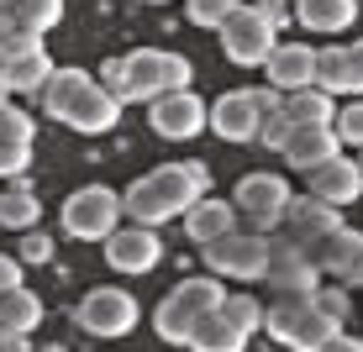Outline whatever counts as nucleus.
<instances>
[{
	"instance_id": "nucleus-17",
	"label": "nucleus",
	"mask_w": 363,
	"mask_h": 352,
	"mask_svg": "<svg viewBox=\"0 0 363 352\" xmlns=\"http://www.w3.org/2000/svg\"><path fill=\"white\" fill-rule=\"evenodd\" d=\"M311 253H316V263H321L327 279H337V284H363V232L337 226L327 242H316Z\"/></svg>"
},
{
	"instance_id": "nucleus-11",
	"label": "nucleus",
	"mask_w": 363,
	"mask_h": 352,
	"mask_svg": "<svg viewBox=\"0 0 363 352\" xmlns=\"http://www.w3.org/2000/svg\"><path fill=\"white\" fill-rule=\"evenodd\" d=\"M74 321L90 336H127L137 326V300L127 289H90V295L74 305Z\"/></svg>"
},
{
	"instance_id": "nucleus-35",
	"label": "nucleus",
	"mask_w": 363,
	"mask_h": 352,
	"mask_svg": "<svg viewBox=\"0 0 363 352\" xmlns=\"http://www.w3.org/2000/svg\"><path fill=\"white\" fill-rule=\"evenodd\" d=\"M21 258H27V263H48V258H53V242H48L43 232H27V237H21Z\"/></svg>"
},
{
	"instance_id": "nucleus-45",
	"label": "nucleus",
	"mask_w": 363,
	"mask_h": 352,
	"mask_svg": "<svg viewBox=\"0 0 363 352\" xmlns=\"http://www.w3.org/2000/svg\"><path fill=\"white\" fill-rule=\"evenodd\" d=\"M11 6H16V0H11Z\"/></svg>"
},
{
	"instance_id": "nucleus-22",
	"label": "nucleus",
	"mask_w": 363,
	"mask_h": 352,
	"mask_svg": "<svg viewBox=\"0 0 363 352\" xmlns=\"http://www.w3.org/2000/svg\"><path fill=\"white\" fill-rule=\"evenodd\" d=\"M48 79H53V58H48V47H32V53H21V58L6 64V90L11 95H43Z\"/></svg>"
},
{
	"instance_id": "nucleus-46",
	"label": "nucleus",
	"mask_w": 363,
	"mask_h": 352,
	"mask_svg": "<svg viewBox=\"0 0 363 352\" xmlns=\"http://www.w3.org/2000/svg\"><path fill=\"white\" fill-rule=\"evenodd\" d=\"M358 163H363V158H358Z\"/></svg>"
},
{
	"instance_id": "nucleus-37",
	"label": "nucleus",
	"mask_w": 363,
	"mask_h": 352,
	"mask_svg": "<svg viewBox=\"0 0 363 352\" xmlns=\"http://www.w3.org/2000/svg\"><path fill=\"white\" fill-rule=\"evenodd\" d=\"M16 284H21V263L16 258H0V295H11Z\"/></svg>"
},
{
	"instance_id": "nucleus-7",
	"label": "nucleus",
	"mask_w": 363,
	"mask_h": 352,
	"mask_svg": "<svg viewBox=\"0 0 363 352\" xmlns=\"http://www.w3.org/2000/svg\"><path fill=\"white\" fill-rule=\"evenodd\" d=\"M127 58V106L132 100H158L169 90H190V58L184 53H158V47H137Z\"/></svg>"
},
{
	"instance_id": "nucleus-36",
	"label": "nucleus",
	"mask_w": 363,
	"mask_h": 352,
	"mask_svg": "<svg viewBox=\"0 0 363 352\" xmlns=\"http://www.w3.org/2000/svg\"><path fill=\"white\" fill-rule=\"evenodd\" d=\"M316 305L327 310V316H337V321L347 316V295H342V289H316Z\"/></svg>"
},
{
	"instance_id": "nucleus-44",
	"label": "nucleus",
	"mask_w": 363,
	"mask_h": 352,
	"mask_svg": "<svg viewBox=\"0 0 363 352\" xmlns=\"http://www.w3.org/2000/svg\"><path fill=\"white\" fill-rule=\"evenodd\" d=\"M147 6H164V0H147Z\"/></svg>"
},
{
	"instance_id": "nucleus-27",
	"label": "nucleus",
	"mask_w": 363,
	"mask_h": 352,
	"mask_svg": "<svg viewBox=\"0 0 363 352\" xmlns=\"http://www.w3.org/2000/svg\"><path fill=\"white\" fill-rule=\"evenodd\" d=\"M37 216H43V205H37L32 184H11V190H0V226H11V232H32Z\"/></svg>"
},
{
	"instance_id": "nucleus-12",
	"label": "nucleus",
	"mask_w": 363,
	"mask_h": 352,
	"mask_svg": "<svg viewBox=\"0 0 363 352\" xmlns=\"http://www.w3.org/2000/svg\"><path fill=\"white\" fill-rule=\"evenodd\" d=\"M147 127L158 137H169V142H184L200 127H211V106H200L195 90H169V95L147 100Z\"/></svg>"
},
{
	"instance_id": "nucleus-31",
	"label": "nucleus",
	"mask_w": 363,
	"mask_h": 352,
	"mask_svg": "<svg viewBox=\"0 0 363 352\" xmlns=\"http://www.w3.org/2000/svg\"><path fill=\"white\" fill-rule=\"evenodd\" d=\"M295 137V121H290V110H284V100L264 116V127H258V142L264 147H274V153H284V142Z\"/></svg>"
},
{
	"instance_id": "nucleus-5",
	"label": "nucleus",
	"mask_w": 363,
	"mask_h": 352,
	"mask_svg": "<svg viewBox=\"0 0 363 352\" xmlns=\"http://www.w3.org/2000/svg\"><path fill=\"white\" fill-rule=\"evenodd\" d=\"M221 300H227V289H221L216 279H184V284H174L169 295H164V305L153 310L158 336H164V342H184V347H190L195 326L206 321L211 310H221Z\"/></svg>"
},
{
	"instance_id": "nucleus-21",
	"label": "nucleus",
	"mask_w": 363,
	"mask_h": 352,
	"mask_svg": "<svg viewBox=\"0 0 363 352\" xmlns=\"http://www.w3.org/2000/svg\"><path fill=\"white\" fill-rule=\"evenodd\" d=\"M184 232H190V242L211 247V242H216V237L237 232V205H232V200H216V195L195 200V205L184 210Z\"/></svg>"
},
{
	"instance_id": "nucleus-38",
	"label": "nucleus",
	"mask_w": 363,
	"mask_h": 352,
	"mask_svg": "<svg viewBox=\"0 0 363 352\" xmlns=\"http://www.w3.org/2000/svg\"><path fill=\"white\" fill-rule=\"evenodd\" d=\"M347 69H353V90H363V37L347 42Z\"/></svg>"
},
{
	"instance_id": "nucleus-24",
	"label": "nucleus",
	"mask_w": 363,
	"mask_h": 352,
	"mask_svg": "<svg viewBox=\"0 0 363 352\" xmlns=\"http://www.w3.org/2000/svg\"><path fill=\"white\" fill-rule=\"evenodd\" d=\"M37 326H43V300L32 295V289H11V295H0V331L11 336H32Z\"/></svg>"
},
{
	"instance_id": "nucleus-20",
	"label": "nucleus",
	"mask_w": 363,
	"mask_h": 352,
	"mask_svg": "<svg viewBox=\"0 0 363 352\" xmlns=\"http://www.w3.org/2000/svg\"><path fill=\"white\" fill-rule=\"evenodd\" d=\"M337 153H342V137H337V127H300L290 142H284V163H290V169H300V174L332 163Z\"/></svg>"
},
{
	"instance_id": "nucleus-28",
	"label": "nucleus",
	"mask_w": 363,
	"mask_h": 352,
	"mask_svg": "<svg viewBox=\"0 0 363 352\" xmlns=\"http://www.w3.org/2000/svg\"><path fill=\"white\" fill-rule=\"evenodd\" d=\"M316 84L327 95H353V69H347V47H321L316 53Z\"/></svg>"
},
{
	"instance_id": "nucleus-40",
	"label": "nucleus",
	"mask_w": 363,
	"mask_h": 352,
	"mask_svg": "<svg viewBox=\"0 0 363 352\" xmlns=\"http://www.w3.org/2000/svg\"><path fill=\"white\" fill-rule=\"evenodd\" d=\"M0 352H32L27 336H11V331H0Z\"/></svg>"
},
{
	"instance_id": "nucleus-14",
	"label": "nucleus",
	"mask_w": 363,
	"mask_h": 352,
	"mask_svg": "<svg viewBox=\"0 0 363 352\" xmlns=\"http://www.w3.org/2000/svg\"><path fill=\"white\" fill-rule=\"evenodd\" d=\"M158 258H164V242H158L153 226H127V232L106 237V263L116 273H147L158 268Z\"/></svg>"
},
{
	"instance_id": "nucleus-18",
	"label": "nucleus",
	"mask_w": 363,
	"mask_h": 352,
	"mask_svg": "<svg viewBox=\"0 0 363 352\" xmlns=\"http://www.w3.org/2000/svg\"><path fill=\"white\" fill-rule=\"evenodd\" d=\"M311 195H321L327 205H353V200L363 195V163L337 153L332 163L311 169Z\"/></svg>"
},
{
	"instance_id": "nucleus-26",
	"label": "nucleus",
	"mask_w": 363,
	"mask_h": 352,
	"mask_svg": "<svg viewBox=\"0 0 363 352\" xmlns=\"http://www.w3.org/2000/svg\"><path fill=\"white\" fill-rule=\"evenodd\" d=\"M242 347H247V331H237L221 310H211L190 336V352H242Z\"/></svg>"
},
{
	"instance_id": "nucleus-4",
	"label": "nucleus",
	"mask_w": 363,
	"mask_h": 352,
	"mask_svg": "<svg viewBox=\"0 0 363 352\" xmlns=\"http://www.w3.org/2000/svg\"><path fill=\"white\" fill-rule=\"evenodd\" d=\"M279 21H284L279 6H253V0H242V6L221 21V53H227L237 69H264L269 53L279 47V37H274Z\"/></svg>"
},
{
	"instance_id": "nucleus-42",
	"label": "nucleus",
	"mask_w": 363,
	"mask_h": 352,
	"mask_svg": "<svg viewBox=\"0 0 363 352\" xmlns=\"http://www.w3.org/2000/svg\"><path fill=\"white\" fill-rule=\"evenodd\" d=\"M6 95H11V90H6V84H0V110H6Z\"/></svg>"
},
{
	"instance_id": "nucleus-2",
	"label": "nucleus",
	"mask_w": 363,
	"mask_h": 352,
	"mask_svg": "<svg viewBox=\"0 0 363 352\" xmlns=\"http://www.w3.org/2000/svg\"><path fill=\"white\" fill-rule=\"evenodd\" d=\"M37 100L53 121H64L69 132H84V137L111 132L121 121V100L100 84V74H84V69H53V79Z\"/></svg>"
},
{
	"instance_id": "nucleus-39",
	"label": "nucleus",
	"mask_w": 363,
	"mask_h": 352,
	"mask_svg": "<svg viewBox=\"0 0 363 352\" xmlns=\"http://www.w3.org/2000/svg\"><path fill=\"white\" fill-rule=\"evenodd\" d=\"M321 352H363V336H353V331H337Z\"/></svg>"
},
{
	"instance_id": "nucleus-23",
	"label": "nucleus",
	"mask_w": 363,
	"mask_h": 352,
	"mask_svg": "<svg viewBox=\"0 0 363 352\" xmlns=\"http://www.w3.org/2000/svg\"><path fill=\"white\" fill-rule=\"evenodd\" d=\"M295 16H300V27L306 32H342V27H353V16H358V0H295Z\"/></svg>"
},
{
	"instance_id": "nucleus-15",
	"label": "nucleus",
	"mask_w": 363,
	"mask_h": 352,
	"mask_svg": "<svg viewBox=\"0 0 363 352\" xmlns=\"http://www.w3.org/2000/svg\"><path fill=\"white\" fill-rule=\"evenodd\" d=\"M316 53H321V47H311V42H279L269 53V64H264V79L279 95L311 90V84H316Z\"/></svg>"
},
{
	"instance_id": "nucleus-13",
	"label": "nucleus",
	"mask_w": 363,
	"mask_h": 352,
	"mask_svg": "<svg viewBox=\"0 0 363 352\" xmlns=\"http://www.w3.org/2000/svg\"><path fill=\"white\" fill-rule=\"evenodd\" d=\"M269 284L279 295H311L321 289V263L306 242L295 237H274V258H269Z\"/></svg>"
},
{
	"instance_id": "nucleus-1",
	"label": "nucleus",
	"mask_w": 363,
	"mask_h": 352,
	"mask_svg": "<svg viewBox=\"0 0 363 352\" xmlns=\"http://www.w3.org/2000/svg\"><path fill=\"white\" fill-rule=\"evenodd\" d=\"M211 190V174L200 158H179V163H158L153 174H143V179H132L121 200H127V216L137 226H164L174 216H184V210L195 205V200H206Z\"/></svg>"
},
{
	"instance_id": "nucleus-32",
	"label": "nucleus",
	"mask_w": 363,
	"mask_h": 352,
	"mask_svg": "<svg viewBox=\"0 0 363 352\" xmlns=\"http://www.w3.org/2000/svg\"><path fill=\"white\" fill-rule=\"evenodd\" d=\"M237 6H242V0H184V11H190L195 27H216V32H221V21H227Z\"/></svg>"
},
{
	"instance_id": "nucleus-43",
	"label": "nucleus",
	"mask_w": 363,
	"mask_h": 352,
	"mask_svg": "<svg viewBox=\"0 0 363 352\" xmlns=\"http://www.w3.org/2000/svg\"><path fill=\"white\" fill-rule=\"evenodd\" d=\"M37 352H64V347H37Z\"/></svg>"
},
{
	"instance_id": "nucleus-9",
	"label": "nucleus",
	"mask_w": 363,
	"mask_h": 352,
	"mask_svg": "<svg viewBox=\"0 0 363 352\" xmlns=\"http://www.w3.org/2000/svg\"><path fill=\"white\" fill-rule=\"evenodd\" d=\"M211 268L227 273V279H269V258H274V237L269 232H227L206 247Z\"/></svg>"
},
{
	"instance_id": "nucleus-19",
	"label": "nucleus",
	"mask_w": 363,
	"mask_h": 352,
	"mask_svg": "<svg viewBox=\"0 0 363 352\" xmlns=\"http://www.w3.org/2000/svg\"><path fill=\"white\" fill-rule=\"evenodd\" d=\"M32 163V116L16 106L0 110V179H16Z\"/></svg>"
},
{
	"instance_id": "nucleus-30",
	"label": "nucleus",
	"mask_w": 363,
	"mask_h": 352,
	"mask_svg": "<svg viewBox=\"0 0 363 352\" xmlns=\"http://www.w3.org/2000/svg\"><path fill=\"white\" fill-rule=\"evenodd\" d=\"M221 316H227V321L237 326V331H247V336H253L258 326H264V316H269V310L258 305L253 295H232V289H227V300H221Z\"/></svg>"
},
{
	"instance_id": "nucleus-29",
	"label": "nucleus",
	"mask_w": 363,
	"mask_h": 352,
	"mask_svg": "<svg viewBox=\"0 0 363 352\" xmlns=\"http://www.w3.org/2000/svg\"><path fill=\"white\" fill-rule=\"evenodd\" d=\"M58 16H64V0H16V6H11V21L37 32V37L48 27H58Z\"/></svg>"
},
{
	"instance_id": "nucleus-25",
	"label": "nucleus",
	"mask_w": 363,
	"mask_h": 352,
	"mask_svg": "<svg viewBox=\"0 0 363 352\" xmlns=\"http://www.w3.org/2000/svg\"><path fill=\"white\" fill-rule=\"evenodd\" d=\"M284 110H290L295 132H300V127H332V121H337V106H332V95L321 90V84H311V90H295V95H284Z\"/></svg>"
},
{
	"instance_id": "nucleus-41",
	"label": "nucleus",
	"mask_w": 363,
	"mask_h": 352,
	"mask_svg": "<svg viewBox=\"0 0 363 352\" xmlns=\"http://www.w3.org/2000/svg\"><path fill=\"white\" fill-rule=\"evenodd\" d=\"M6 27H16V21H11V0H0V32Z\"/></svg>"
},
{
	"instance_id": "nucleus-10",
	"label": "nucleus",
	"mask_w": 363,
	"mask_h": 352,
	"mask_svg": "<svg viewBox=\"0 0 363 352\" xmlns=\"http://www.w3.org/2000/svg\"><path fill=\"white\" fill-rule=\"evenodd\" d=\"M290 190H284L279 174H242L232 190V205L247 216L253 232H274V226H284V210H290Z\"/></svg>"
},
{
	"instance_id": "nucleus-33",
	"label": "nucleus",
	"mask_w": 363,
	"mask_h": 352,
	"mask_svg": "<svg viewBox=\"0 0 363 352\" xmlns=\"http://www.w3.org/2000/svg\"><path fill=\"white\" fill-rule=\"evenodd\" d=\"M32 47H43V37H37V32H27V27H6V32H0V64H11V58L32 53Z\"/></svg>"
},
{
	"instance_id": "nucleus-6",
	"label": "nucleus",
	"mask_w": 363,
	"mask_h": 352,
	"mask_svg": "<svg viewBox=\"0 0 363 352\" xmlns=\"http://www.w3.org/2000/svg\"><path fill=\"white\" fill-rule=\"evenodd\" d=\"M121 216H127V200L106 184H84L64 200V232L79 237V242H106L111 232H121Z\"/></svg>"
},
{
	"instance_id": "nucleus-8",
	"label": "nucleus",
	"mask_w": 363,
	"mask_h": 352,
	"mask_svg": "<svg viewBox=\"0 0 363 352\" xmlns=\"http://www.w3.org/2000/svg\"><path fill=\"white\" fill-rule=\"evenodd\" d=\"M279 90H227L216 100V106H211V132L221 137V142H253L258 137V127H264V116L274 106H279Z\"/></svg>"
},
{
	"instance_id": "nucleus-34",
	"label": "nucleus",
	"mask_w": 363,
	"mask_h": 352,
	"mask_svg": "<svg viewBox=\"0 0 363 352\" xmlns=\"http://www.w3.org/2000/svg\"><path fill=\"white\" fill-rule=\"evenodd\" d=\"M337 137L353 142V147H363V100H353V106L337 110Z\"/></svg>"
},
{
	"instance_id": "nucleus-3",
	"label": "nucleus",
	"mask_w": 363,
	"mask_h": 352,
	"mask_svg": "<svg viewBox=\"0 0 363 352\" xmlns=\"http://www.w3.org/2000/svg\"><path fill=\"white\" fill-rule=\"evenodd\" d=\"M264 326H269L274 342L290 347V352H321L337 331H342V321L316 305V289H311V295H279L269 305Z\"/></svg>"
},
{
	"instance_id": "nucleus-16",
	"label": "nucleus",
	"mask_w": 363,
	"mask_h": 352,
	"mask_svg": "<svg viewBox=\"0 0 363 352\" xmlns=\"http://www.w3.org/2000/svg\"><path fill=\"white\" fill-rule=\"evenodd\" d=\"M337 210H342V205H327L321 195H295L290 210H284V237H295V242H306V247L327 242L337 226H342Z\"/></svg>"
}]
</instances>
